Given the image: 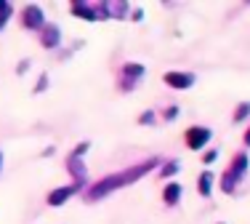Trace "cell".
<instances>
[{
    "label": "cell",
    "mask_w": 250,
    "mask_h": 224,
    "mask_svg": "<svg viewBox=\"0 0 250 224\" xmlns=\"http://www.w3.org/2000/svg\"><path fill=\"white\" fill-rule=\"evenodd\" d=\"M139 123H141V126H146V123H154V112H144V115H139Z\"/></svg>",
    "instance_id": "obj_18"
},
{
    "label": "cell",
    "mask_w": 250,
    "mask_h": 224,
    "mask_svg": "<svg viewBox=\"0 0 250 224\" xmlns=\"http://www.w3.org/2000/svg\"><path fill=\"white\" fill-rule=\"evenodd\" d=\"M8 19H11V14H0V29L5 27V22H8Z\"/></svg>",
    "instance_id": "obj_22"
},
{
    "label": "cell",
    "mask_w": 250,
    "mask_h": 224,
    "mask_svg": "<svg viewBox=\"0 0 250 224\" xmlns=\"http://www.w3.org/2000/svg\"><path fill=\"white\" fill-rule=\"evenodd\" d=\"M0 14H11V3H8V0H0Z\"/></svg>",
    "instance_id": "obj_20"
},
{
    "label": "cell",
    "mask_w": 250,
    "mask_h": 224,
    "mask_svg": "<svg viewBox=\"0 0 250 224\" xmlns=\"http://www.w3.org/2000/svg\"><path fill=\"white\" fill-rule=\"evenodd\" d=\"M0 168H3V152H0Z\"/></svg>",
    "instance_id": "obj_24"
},
{
    "label": "cell",
    "mask_w": 250,
    "mask_h": 224,
    "mask_svg": "<svg viewBox=\"0 0 250 224\" xmlns=\"http://www.w3.org/2000/svg\"><path fill=\"white\" fill-rule=\"evenodd\" d=\"M213 136V131L208 126H192L187 131V144H189V150H202V147L210 141Z\"/></svg>",
    "instance_id": "obj_4"
},
{
    "label": "cell",
    "mask_w": 250,
    "mask_h": 224,
    "mask_svg": "<svg viewBox=\"0 0 250 224\" xmlns=\"http://www.w3.org/2000/svg\"><path fill=\"white\" fill-rule=\"evenodd\" d=\"M163 117H165V120H176V117H178V107H168L163 112Z\"/></svg>",
    "instance_id": "obj_17"
},
{
    "label": "cell",
    "mask_w": 250,
    "mask_h": 224,
    "mask_svg": "<svg viewBox=\"0 0 250 224\" xmlns=\"http://www.w3.org/2000/svg\"><path fill=\"white\" fill-rule=\"evenodd\" d=\"M72 14L80 16L85 22H99V14H96V5H88V3H72Z\"/></svg>",
    "instance_id": "obj_10"
},
{
    "label": "cell",
    "mask_w": 250,
    "mask_h": 224,
    "mask_svg": "<svg viewBox=\"0 0 250 224\" xmlns=\"http://www.w3.org/2000/svg\"><path fill=\"white\" fill-rule=\"evenodd\" d=\"M157 166H160L157 157H149L146 163H139V166H133V168H128V171H117V174L104 176V179L96 181V184H91V190H88V200H101V198L109 195V192L120 190V187L133 184V181H139L141 176L149 174V171L157 168Z\"/></svg>",
    "instance_id": "obj_1"
},
{
    "label": "cell",
    "mask_w": 250,
    "mask_h": 224,
    "mask_svg": "<svg viewBox=\"0 0 250 224\" xmlns=\"http://www.w3.org/2000/svg\"><path fill=\"white\" fill-rule=\"evenodd\" d=\"M27 67H29V59H24V62H21L19 67H16V72H19V75H24V72H27Z\"/></svg>",
    "instance_id": "obj_21"
},
{
    "label": "cell",
    "mask_w": 250,
    "mask_h": 224,
    "mask_svg": "<svg viewBox=\"0 0 250 224\" xmlns=\"http://www.w3.org/2000/svg\"><path fill=\"white\" fill-rule=\"evenodd\" d=\"M245 174H248V155H245V152H240V155H237L234 160L229 163V168L224 171V176H221V190L226 192V195H231V192L237 190V184L245 179Z\"/></svg>",
    "instance_id": "obj_2"
},
{
    "label": "cell",
    "mask_w": 250,
    "mask_h": 224,
    "mask_svg": "<svg viewBox=\"0 0 250 224\" xmlns=\"http://www.w3.org/2000/svg\"><path fill=\"white\" fill-rule=\"evenodd\" d=\"M218 157V152L216 150H210V152H205V155H202V163H213Z\"/></svg>",
    "instance_id": "obj_19"
},
{
    "label": "cell",
    "mask_w": 250,
    "mask_h": 224,
    "mask_svg": "<svg viewBox=\"0 0 250 224\" xmlns=\"http://www.w3.org/2000/svg\"><path fill=\"white\" fill-rule=\"evenodd\" d=\"M181 184H176V181H170L168 187L163 190V200H165V205H176L178 200H181Z\"/></svg>",
    "instance_id": "obj_11"
},
{
    "label": "cell",
    "mask_w": 250,
    "mask_h": 224,
    "mask_svg": "<svg viewBox=\"0 0 250 224\" xmlns=\"http://www.w3.org/2000/svg\"><path fill=\"white\" fill-rule=\"evenodd\" d=\"M245 117H250V102H240V104H237V112H234V117H231V120H234V123H242Z\"/></svg>",
    "instance_id": "obj_13"
},
{
    "label": "cell",
    "mask_w": 250,
    "mask_h": 224,
    "mask_svg": "<svg viewBox=\"0 0 250 224\" xmlns=\"http://www.w3.org/2000/svg\"><path fill=\"white\" fill-rule=\"evenodd\" d=\"M163 80H165L168 88H176V91H187V88L194 86V75L192 72H165Z\"/></svg>",
    "instance_id": "obj_6"
},
{
    "label": "cell",
    "mask_w": 250,
    "mask_h": 224,
    "mask_svg": "<svg viewBox=\"0 0 250 224\" xmlns=\"http://www.w3.org/2000/svg\"><path fill=\"white\" fill-rule=\"evenodd\" d=\"M21 24H24L27 29H43V24H45V14H43V8L40 5H24L21 8Z\"/></svg>",
    "instance_id": "obj_3"
},
{
    "label": "cell",
    "mask_w": 250,
    "mask_h": 224,
    "mask_svg": "<svg viewBox=\"0 0 250 224\" xmlns=\"http://www.w3.org/2000/svg\"><path fill=\"white\" fill-rule=\"evenodd\" d=\"M80 190H83V184H77V181H75V184H67V187H56V190H51V195L45 198V203L56 208V205L67 203V200L72 198V195H77Z\"/></svg>",
    "instance_id": "obj_5"
},
{
    "label": "cell",
    "mask_w": 250,
    "mask_h": 224,
    "mask_svg": "<svg viewBox=\"0 0 250 224\" xmlns=\"http://www.w3.org/2000/svg\"><path fill=\"white\" fill-rule=\"evenodd\" d=\"M213 174L210 171H202L200 174V179H197V190H200V195L202 198H210V192H213Z\"/></svg>",
    "instance_id": "obj_12"
},
{
    "label": "cell",
    "mask_w": 250,
    "mask_h": 224,
    "mask_svg": "<svg viewBox=\"0 0 250 224\" xmlns=\"http://www.w3.org/2000/svg\"><path fill=\"white\" fill-rule=\"evenodd\" d=\"M176 171H178V160H170V163H165V166H163L160 176H165V179H168V176H176Z\"/></svg>",
    "instance_id": "obj_14"
},
{
    "label": "cell",
    "mask_w": 250,
    "mask_h": 224,
    "mask_svg": "<svg viewBox=\"0 0 250 224\" xmlns=\"http://www.w3.org/2000/svg\"><path fill=\"white\" fill-rule=\"evenodd\" d=\"M64 166H67V171L75 176V181H77V184H85V179H88V168H85V163H83V157L69 155Z\"/></svg>",
    "instance_id": "obj_8"
},
{
    "label": "cell",
    "mask_w": 250,
    "mask_h": 224,
    "mask_svg": "<svg viewBox=\"0 0 250 224\" xmlns=\"http://www.w3.org/2000/svg\"><path fill=\"white\" fill-rule=\"evenodd\" d=\"M144 72H146V67H144V64H139V62L123 64V78H125L123 86H133L139 78H144Z\"/></svg>",
    "instance_id": "obj_9"
},
{
    "label": "cell",
    "mask_w": 250,
    "mask_h": 224,
    "mask_svg": "<svg viewBox=\"0 0 250 224\" xmlns=\"http://www.w3.org/2000/svg\"><path fill=\"white\" fill-rule=\"evenodd\" d=\"M88 150H91V141H83V144H77L75 150H72V155H75V157H83Z\"/></svg>",
    "instance_id": "obj_15"
},
{
    "label": "cell",
    "mask_w": 250,
    "mask_h": 224,
    "mask_svg": "<svg viewBox=\"0 0 250 224\" xmlns=\"http://www.w3.org/2000/svg\"><path fill=\"white\" fill-rule=\"evenodd\" d=\"M45 86H48V75H40V78H38V86H35V93H40V91H45Z\"/></svg>",
    "instance_id": "obj_16"
},
{
    "label": "cell",
    "mask_w": 250,
    "mask_h": 224,
    "mask_svg": "<svg viewBox=\"0 0 250 224\" xmlns=\"http://www.w3.org/2000/svg\"><path fill=\"white\" fill-rule=\"evenodd\" d=\"M245 147H250V128L245 131Z\"/></svg>",
    "instance_id": "obj_23"
},
{
    "label": "cell",
    "mask_w": 250,
    "mask_h": 224,
    "mask_svg": "<svg viewBox=\"0 0 250 224\" xmlns=\"http://www.w3.org/2000/svg\"><path fill=\"white\" fill-rule=\"evenodd\" d=\"M40 45L43 48H56V45H62V27L59 24H48L45 22L43 29H40Z\"/></svg>",
    "instance_id": "obj_7"
}]
</instances>
